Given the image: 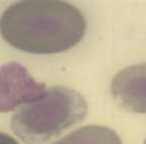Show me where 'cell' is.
<instances>
[{"label": "cell", "mask_w": 146, "mask_h": 144, "mask_svg": "<svg viewBox=\"0 0 146 144\" xmlns=\"http://www.w3.org/2000/svg\"><path fill=\"white\" fill-rule=\"evenodd\" d=\"M47 88L15 61L0 66V113L17 110L38 98Z\"/></svg>", "instance_id": "cell-3"}, {"label": "cell", "mask_w": 146, "mask_h": 144, "mask_svg": "<svg viewBox=\"0 0 146 144\" xmlns=\"http://www.w3.org/2000/svg\"><path fill=\"white\" fill-rule=\"evenodd\" d=\"M84 14L59 0H25L0 16V35L9 46L35 55L59 54L76 47L86 33Z\"/></svg>", "instance_id": "cell-1"}, {"label": "cell", "mask_w": 146, "mask_h": 144, "mask_svg": "<svg viewBox=\"0 0 146 144\" xmlns=\"http://www.w3.org/2000/svg\"><path fill=\"white\" fill-rule=\"evenodd\" d=\"M0 144H19L17 140H15L10 135L6 133L0 132Z\"/></svg>", "instance_id": "cell-6"}, {"label": "cell", "mask_w": 146, "mask_h": 144, "mask_svg": "<svg viewBox=\"0 0 146 144\" xmlns=\"http://www.w3.org/2000/svg\"><path fill=\"white\" fill-rule=\"evenodd\" d=\"M144 144H146V140H145V142H144Z\"/></svg>", "instance_id": "cell-7"}, {"label": "cell", "mask_w": 146, "mask_h": 144, "mask_svg": "<svg viewBox=\"0 0 146 144\" xmlns=\"http://www.w3.org/2000/svg\"><path fill=\"white\" fill-rule=\"evenodd\" d=\"M87 109L85 98L78 92L66 86H52L17 109L10 126L25 144H47L83 121Z\"/></svg>", "instance_id": "cell-2"}, {"label": "cell", "mask_w": 146, "mask_h": 144, "mask_svg": "<svg viewBox=\"0 0 146 144\" xmlns=\"http://www.w3.org/2000/svg\"><path fill=\"white\" fill-rule=\"evenodd\" d=\"M53 144H123L113 129L100 125H88L76 129Z\"/></svg>", "instance_id": "cell-5"}, {"label": "cell", "mask_w": 146, "mask_h": 144, "mask_svg": "<svg viewBox=\"0 0 146 144\" xmlns=\"http://www.w3.org/2000/svg\"><path fill=\"white\" fill-rule=\"evenodd\" d=\"M111 92L122 108L146 114V62L128 66L116 73L111 81Z\"/></svg>", "instance_id": "cell-4"}]
</instances>
